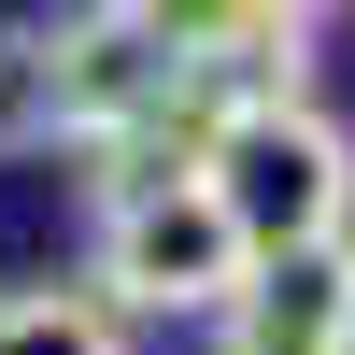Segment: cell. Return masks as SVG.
I'll return each mask as SVG.
<instances>
[{
	"mask_svg": "<svg viewBox=\"0 0 355 355\" xmlns=\"http://www.w3.org/2000/svg\"><path fill=\"white\" fill-rule=\"evenodd\" d=\"M256 242L242 214L214 199V171L199 157H100V227H85V284H100L128 327H214L227 299H242Z\"/></svg>",
	"mask_w": 355,
	"mask_h": 355,
	"instance_id": "obj_1",
	"label": "cell"
},
{
	"mask_svg": "<svg viewBox=\"0 0 355 355\" xmlns=\"http://www.w3.org/2000/svg\"><path fill=\"white\" fill-rule=\"evenodd\" d=\"M199 171L242 214V242H327L355 227V128L313 85H242V100H199Z\"/></svg>",
	"mask_w": 355,
	"mask_h": 355,
	"instance_id": "obj_2",
	"label": "cell"
},
{
	"mask_svg": "<svg viewBox=\"0 0 355 355\" xmlns=\"http://www.w3.org/2000/svg\"><path fill=\"white\" fill-rule=\"evenodd\" d=\"M214 355H355V227L270 242L242 270V299L214 313Z\"/></svg>",
	"mask_w": 355,
	"mask_h": 355,
	"instance_id": "obj_3",
	"label": "cell"
},
{
	"mask_svg": "<svg viewBox=\"0 0 355 355\" xmlns=\"http://www.w3.org/2000/svg\"><path fill=\"white\" fill-rule=\"evenodd\" d=\"M199 100H242V85H299V28L270 0H114Z\"/></svg>",
	"mask_w": 355,
	"mask_h": 355,
	"instance_id": "obj_4",
	"label": "cell"
},
{
	"mask_svg": "<svg viewBox=\"0 0 355 355\" xmlns=\"http://www.w3.org/2000/svg\"><path fill=\"white\" fill-rule=\"evenodd\" d=\"M142 327L100 284H0V355H128Z\"/></svg>",
	"mask_w": 355,
	"mask_h": 355,
	"instance_id": "obj_5",
	"label": "cell"
},
{
	"mask_svg": "<svg viewBox=\"0 0 355 355\" xmlns=\"http://www.w3.org/2000/svg\"><path fill=\"white\" fill-rule=\"evenodd\" d=\"M0 157H57V57H43V28H0Z\"/></svg>",
	"mask_w": 355,
	"mask_h": 355,
	"instance_id": "obj_6",
	"label": "cell"
},
{
	"mask_svg": "<svg viewBox=\"0 0 355 355\" xmlns=\"http://www.w3.org/2000/svg\"><path fill=\"white\" fill-rule=\"evenodd\" d=\"M270 15H284V28H327V15H341V0H270Z\"/></svg>",
	"mask_w": 355,
	"mask_h": 355,
	"instance_id": "obj_7",
	"label": "cell"
}]
</instances>
